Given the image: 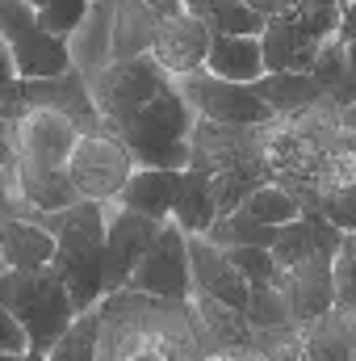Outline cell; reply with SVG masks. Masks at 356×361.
<instances>
[{"instance_id":"cell-7","label":"cell","mask_w":356,"mask_h":361,"mask_svg":"<svg viewBox=\"0 0 356 361\" xmlns=\"http://www.w3.org/2000/svg\"><path fill=\"white\" fill-rule=\"evenodd\" d=\"M130 177H134V160L113 135L96 130V135H80L76 139L72 160H68V180H72L80 202L109 206V202H117V193L126 189Z\"/></svg>"},{"instance_id":"cell-46","label":"cell","mask_w":356,"mask_h":361,"mask_svg":"<svg viewBox=\"0 0 356 361\" xmlns=\"http://www.w3.org/2000/svg\"><path fill=\"white\" fill-rule=\"evenodd\" d=\"M210 4H214V0H184V13H193V17L205 21V17H210Z\"/></svg>"},{"instance_id":"cell-5","label":"cell","mask_w":356,"mask_h":361,"mask_svg":"<svg viewBox=\"0 0 356 361\" xmlns=\"http://www.w3.org/2000/svg\"><path fill=\"white\" fill-rule=\"evenodd\" d=\"M0 42L13 59L17 80H46L72 72L68 42L38 25V8L21 0H0Z\"/></svg>"},{"instance_id":"cell-36","label":"cell","mask_w":356,"mask_h":361,"mask_svg":"<svg viewBox=\"0 0 356 361\" xmlns=\"http://www.w3.org/2000/svg\"><path fill=\"white\" fill-rule=\"evenodd\" d=\"M84 13H89V0H46L42 8H38V25L46 30V34H55V38H72L76 34V25L84 21Z\"/></svg>"},{"instance_id":"cell-48","label":"cell","mask_w":356,"mask_h":361,"mask_svg":"<svg viewBox=\"0 0 356 361\" xmlns=\"http://www.w3.org/2000/svg\"><path fill=\"white\" fill-rule=\"evenodd\" d=\"M243 4L256 8V13H265V17H268V8H272V0H243Z\"/></svg>"},{"instance_id":"cell-25","label":"cell","mask_w":356,"mask_h":361,"mask_svg":"<svg viewBox=\"0 0 356 361\" xmlns=\"http://www.w3.org/2000/svg\"><path fill=\"white\" fill-rule=\"evenodd\" d=\"M205 240H210L214 248H272L276 231L265 227V223H256V219L239 206V210H231V214H218V219L210 223Z\"/></svg>"},{"instance_id":"cell-2","label":"cell","mask_w":356,"mask_h":361,"mask_svg":"<svg viewBox=\"0 0 356 361\" xmlns=\"http://www.w3.org/2000/svg\"><path fill=\"white\" fill-rule=\"evenodd\" d=\"M197 114L180 97L177 80L160 89L143 109H134L113 139L130 152L134 169H164V173H184L189 169V139H193Z\"/></svg>"},{"instance_id":"cell-21","label":"cell","mask_w":356,"mask_h":361,"mask_svg":"<svg viewBox=\"0 0 356 361\" xmlns=\"http://www.w3.org/2000/svg\"><path fill=\"white\" fill-rule=\"evenodd\" d=\"M201 72H210L218 80H231V85H256L265 76L260 38H222V34H214Z\"/></svg>"},{"instance_id":"cell-43","label":"cell","mask_w":356,"mask_h":361,"mask_svg":"<svg viewBox=\"0 0 356 361\" xmlns=\"http://www.w3.org/2000/svg\"><path fill=\"white\" fill-rule=\"evenodd\" d=\"M17 85V72H13V59H8V51H4V42H0V97Z\"/></svg>"},{"instance_id":"cell-15","label":"cell","mask_w":356,"mask_h":361,"mask_svg":"<svg viewBox=\"0 0 356 361\" xmlns=\"http://www.w3.org/2000/svg\"><path fill=\"white\" fill-rule=\"evenodd\" d=\"M189 311H193V324H197V336H201L205 353L252 349L256 332H252V324H248L243 311H235V307H227V302H218V298H210V294H197V290H193V298H189Z\"/></svg>"},{"instance_id":"cell-35","label":"cell","mask_w":356,"mask_h":361,"mask_svg":"<svg viewBox=\"0 0 356 361\" xmlns=\"http://www.w3.org/2000/svg\"><path fill=\"white\" fill-rule=\"evenodd\" d=\"M331 294L336 311L356 319V235H344L340 252L331 257Z\"/></svg>"},{"instance_id":"cell-4","label":"cell","mask_w":356,"mask_h":361,"mask_svg":"<svg viewBox=\"0 0 356 361\" xmlns=\"http://www.w3.org/2000/svg\"><path fill=\"white\" fill-rule=\"evenodd\" d=\"M76 139H80V130L63 114L25 109L13 122V185L21 189V185H34V180L68 173Z\"/></svg>"},{"instance_id":"cell-26","label":"cell","mask_w":356,"mask_h":361,"mask_svg":"<svg viewBox=\"0 0 356 361\" xmlns=\"http://www.w3.org/2000/svg\"><path fill=\"white\" fill-rule=\"evenodd\" d=\"M340 17H344V4L340 0H293V8L285 17H268V21H289L298 25L306 38L314 42H331L340 34Z\"/></svg>"},{"instance_id":"cell-27","label":"cell","mask_w":356,"mask_h":361,"mask_svg":"<svg viewBox=\"0 0 356 361\" xmlns=\"http://www.w3.org/2000/svg\"><path fill=\"white\" fill-rule=\"evenodd\" d=\"M306 76L327 92L340 109L352 101V85H348V55H344V42H340V38H331V42H323V47H319V55H314V63H310V72H306Z\"/></svg>"},{"instance_id":"cell-28","label":"cell","mask_w":356,"mask_h":361,"mask_svg":"<svg viewBox=\"0 0 356 361\" xmlns=\"http://www.w3.org/2000/svg\"><path fill=\"white\" fill-rule=\"evenodd\" d=\"M352 185H356V156H352V147H348V139H344V130H340L336 143L327 147L323 164H319V177H314V206H319L323 197H331V193L352 189ZM314 206H310V210H314Z\"/></svg>"},{"instance_id":"cell-37","label":"cell","mask_w":356,"mask_h":361,"mask_svg":"<svg viewBox=\"0 0 356 361\" xmlns=\"http://www.w3.org/2000/svg\"><path fill=\"white\" fill-rule=\"evenodd\" d=\"M306 214H319V219H327L331 227H340L344 235H356V185L344 189V193L323 197V202H319L314 210H306Z\"/></svg>"},{"instance_id":"cell-53","label":"cell","mask_w":356,"mask_h":361,"mask_svg":"<svg viewBox=\"0 0 356 361\" xmlns=\"http://www.w3.org/2000/svg\"><path fill=\"white\" fill-rule=\"evenodd\" d=\"M340 4H348V0H340Z\"/></svg>"},{"instance_id":"cell-16","label":"cell","mask_w":356,"mask_h":361,"mask_svg":"<svg viewBox=\"0 0 356 361\" xmlns=\"http://www.w3.org/2000/svg\"><path fill=\"white\" fill-rule=\"evenodd\" d=\"M276 286L285 290L289 298V311H293V328H306L314 319H323L331 307H336V294H331V265L327 261H306L293 273H281Z\"/></svg>"},{"instance_id":"cell-51","label":"cell","mask_w":356,"mask_h":361,"mask_svg":"<svg viewBox=\"0 0 356 361\" xmlns=\"http://www.w3.org/2000/svg\"><path fill=\"white\" fill-rule=\"evenodd\" d=\"M0 361H21V353H0Z\"/></svg>"},{"instance_id":"cell-38","label":"cell","mask_w":356,"mask_h":361,"mask_svg":"<svg viewBox=\"0 0 356 361\" xmlns=\"http://www.w3.org/2000/svg\"><path fill=\"white\" fill-rule=\"evenodd\" d=\"M4 219H34L25 210V202L17 197V185H13V169H0V223Z\"/></svg>"},{"instance_id":"cell-50","label":"cell","mask_w":356,"mask_h":361,"mask_svg":"<svg viewBox=\"0 0 356 361\" xmlns=\"http://www.w3.org/2000/svg\"><path fill=\"white\" fill-rule=\"evenodd\" d=\"M21 361H46L42 353H21Z\"/></svg>"},{"instance_id":"cell-45","label":"cell","mask_w":356,"mask_h":361,"mask_svg":"<svg viewBox=\"0 0 356 361\" xmlns=\"http://www.w3.org/2000/svg\"><path fill=\"white\" fill-rule=\"evenodd\" d=\"M344 55H348V85H352V101H356V38L344 42ZM352 101H348V105H352Z\"/></svg>"},{"instance_id":"cell-52","label":"cell","mask_w":356,"mask_h":361,"mask_svg":"<svg viewBox=\"0 0 356 361\" xmlns=\"http://www.w3.org/2000/svg\"><path fill=\"white\" fill-rule=\"evenodd\" d=\"M21 4H30V8H42V4H46V0H21Z\"/></svg>"},{"instance_id":"cell-13","label":"cell","mask_w":356,"mask_h":361,"mask_svg":"<svg viewBox=\"0 0 356 361\" xmlns=\"http://www.w3.org/2000/svg\"><path fill=\"white\" fill-rule=\"evenodd\" d=\"M210 21L193 17V13H177V17H164L160 21V34L151 42V63L168 76V80H184L193 72L205 68V55H210Z\"/></svg>"},{"instance_id":"cell-32","label":"cell","mask_w":356,"mask_h":361,"mask_svg":"<svg viewBox=\"0 0 356 361\" xmlns=\"http://www.w3.org/2000/svg\"><path fill=\"white\" fill-rule=\"evenodd\" d=\"M205 21H210V34H222V38H260L268 17L248 8L243 0H214Z\"/></svg>"},{"instance_id":"cell-29","label":"cell","mask_w":356,"mask_h":361,"mask_svg":"<svg viewBox=\"0 0 356 361\" xmlns=\"http://www.w3.org/2000/svg\"><path fill=\"white\" fill-rule=\"evenodd\" d=\"M265 180V169L260 164H239V169H227V173H218V177H210V193H214V206H218V214H231V210H239Z\"/></svg>"},{"instance_id":"cell-12","label":"cell","mask_w":356,"mask_h":361,"mask_svg":"<svg viewBox=\"0 0 356 361\" xmlns=\"http://www.w3.org/2000/svg\"><path fill=\"white\" fill-rule=\"evenodd\" d=\"M160 227L164 223H155L147 214H134L117 202L105 206V286H109V294H117L126 286L130 269L143 261V252L151 248Z\"/></svg>"},{"instance_id":"cell-23","label":"cell","mask_w":356,"mask_h":361,"mask_svg":"<svg viewBox=\"0 0 356 361\" xmlns=\"http://www.w3.org/2000/svg\"><path fill=\"white\" fill-rule=\"evenodd\" d=\"M160 21L164 17H155L143 0H117V13H113V63L151 55Z\"/></svg>"},{"instance_id":"cell-8","label":"cell","mask_w":356,"mask_h":361,"mask_svg":"<svg viewBox=\"0 0 356 361\" xmlns=\"http://www.w3.org/2000/svg\"><path fill=\"white\" fill-rule=\"evenodd\" d=\"M130 294H147V298H164V302H189L193 298V273H189V235L168 219L160 227V235L151 240V248L143 252V261L130 269L126 286Z\"/></svg>"},{"instance_id":"cell-41","label":"cell","mask_w":356,"mask_h":361,"mask_svg":"<svg viewBox=\"0 0 356 361\" xmlns=\"http://www.w3.org/2000/svg\"><path fill=\"white\" fill-rule=\"evenodd\" d=\"M0 169H13V122L0 118Z\"/></svg>"},{"instance_id":"cell-18","label":"cell","mask_w":356,"mask_h":361,"mask_svg":"<svg viewBox=\"0 0 356 361\" xmlns=\"http://www.w3.org/2000/svg\"><path fill=\"white\" fill-rule=\"evenodd\" d=\"M298 361H356V319L331 307L323 319L298 328Z\"/></svg>"},{"instance_id":"cell-10","label":"cell","mask_w":356,"mask_h":361,"mask_svg":"<svg viewBox=\"0 0 356 361\" xmlns=\"http://www.w3.org/2000/svg\"><path fill=\"white\" fill-rule=\"evenodd\" d=\"M177 89L201 122H218V126H268L272 122L268 105L256 97L252 85H231L210 72H193L177 80Z\"/></svg>"},{"instance_id":"cell-11","label":"cell","mask_w":356,"mask_h":361,"mask_svg":"<svg viewBox=\"0 0 356 361\" xmlns=\"http://www.w3.org/2000/svg\"><path fill=\"white\" fill-rule=\"evenodd\" d=\"M260 143L265 126H218L197 118L189 139V169L201 177H218L239 164H260Z\"/></svg>"},{"instance_id":"cell-34","label":"cell","mask_w":356,"mask_h":361,"mask_svg":"<svg viewBox=\"0 0 356 361\" xmlns=\"http://www.w3.org/2000/svg\"><path fill=\"white\" fill-rule=\"evenodd\" d=\"M243 210H248L256 223L272 227V231H281V227H289V223L302 219V206H298L285 189H276V185H260V189L243 202Z\"/></svg>"},{"instance_id":"cell-30","label":"cell","mask_w":356,"mask_h":361,"mask_svg":"<svg viewBox=\"0 0 356 361\" xmlns=\"http://www.w3.org/2000/svg\"><path fill=\"white\" fill-rule=\"evenodd\" d=\"M243 315H248L252 332H285V328H293V311H289V298H285L281 286H252Z\"/></svg>"},{"instance_id":"cell-44","label":"cell","mask_w":356,"mask_h":361,"mask_svg":"<svg viewBox=\"0 0 356 361\" xmlns=\"http://www.w3.org/2000/svg\"><path fill=\"white\" fill-rule=\"evenodd\" d=\"M155 17H177V13H184V0H143Z\"/></svg>"},{"instance_id":"cell-1","label":"cell","mask_w":356,"mask_h":361,"mask_svg":"<svg viewBox=\"0 0 356 361\" xmlns=\"http://www.w3.org/2000/svg\"><path fill=\"white\" fill-rule=\"evenodd\" d=\"M101 341L96 361H205L189 302H164L117 290L96 302Z\"/></svg>"},{"instance_id":"cell-42","label":"cell","mask_w":356,"mask_h":361,"mask_svg":"<svg viewBox=\"0 0 356 361\" xmlns=\"http://www.w3.org/2000/svg\"><path fill=\"white\" fill-rule=\"evenodd\" d=\"M340 42H352L356 38V0H348L344 4V17H340V34H336Z\"/></svg>"},{"instance_id":"cell-22","label":"cell","mask_w":356,"mask_h":361,"mask_svg":"<svg viewBox=\"0 0 356 361\" xmlns=\"http://www.w3.org/2000/svg\"><path fill=\"white\" fill-rule=\"evenodd\" d=\"M319 47H323V42L306 38V34H302L298 25H289V21H265V34H260L265 76L268 72H310Z\"/></svg>"},{"instance_id":"cell-33","label":"cell","mask_w":356,"mask_h":361,"mask_svg":"<svg viewBox=\"0 0 356 361\" xmlns=\"http://www.w3.org/2000/svg\"><path fill=\"white\" fill-rule=\"evenodd\" d=\"M268 252H272V265H276V273H293L298 265H306V261H314V240H310V219L302 214L298 223H289V227H281Z\"/></svg>"},{"instance_id":"cell-39","label":"cell","mask_w":356,"mask_h":361,"mask_svg":"<svg viewBox=\"0 0 356 361\" xmlns=\"http://www.w3.org/2000/svg\"><path fill=\"white\" fill-rule=\"evenodd\" d=\"M0 353H30V345H25V332L17 328V319L0 307Z\"/></svg>"},{"instance_id":"cell-47","label":"cell","mask_w":356,"mask_h":361,"mask_svg":"<svg viewBox=\"0 0 356 361\" xmlns=\"http://www.w3.org/2000/svg\"><path fill=\"white\" fill-rule=\"evenodd\" d=\"M340 126H344V130H356V101L340 109Z\"/></svg>"},{"instance_id":"cell-6","label":"cell","mask_w":356,"mask_h":361,"mask_svg":"<svg viewBox=\"0 0 356 361\" xmlns=\"http://www.w3.org/2000/svg\"><path fill=\"white\" fill-rule=\"evenodd\" d=\"M25 109H51L63 114L68 122H76L80 135H96L101 130V114L84 76L63 72V76H46V80H17L13 89L0 97V118L17 122Z\"/></svg>"},{"instance_id":"cell-3","label":"cell","mask_w":356,"mask_h":361,"mask_svg":"<svg viewBox=\"0 0 356 361\" xmlns=\"http://www.w3.org/2000/svg\"><path fill=\"white\" fill-rule=\"evenodd\" d=\"M0 307L17 319V328L25 332L30 353H51V345L72 328L76 307L68 298V286L55 265L34 273H8L0 269Z\"/></svg>"},{"instance_id":"cell-19","label":"cell","mask_w":356,"mask_h":361,"mask_svg":"<svg viewBox=\"0 0 356 361\" xmlns=\"http://www.w3.org/2000/svg\"><path fill=\"white\" fill-rule=\"evenodd\" d=\"M177 193H180V173L134 169V177L126 180V189L117 193V206H126L134 214H147L155 223H168L172 219V206H177Z\"/></svg>"},{"instance_id":"cell-24","label":"cell","mask_w":356,"mask_h":361,"mask_svg":"<svg viewBox=\"0 0 356 361\" xmlns=\"http://www.w3.org/2000/svg\"><path fill=\"white\" fill-rule=\"evenodd\" d=\"M214 219H218V206H214V193H210V177L184 169L180 173L177 206H172V223H177L184 235H205Z\"/></svg>"},{"instance_id":"cell-40","label":"cell","mask_w":356,"mask_h":361,"mask_svg":"<svg viewBox=\"0 0 356 361\" xmlns=\"http://www.w3.org/2000/svg\"><path fill=\"white\" fill-rule=\"evenodd\" d=\"M205 361H268L256 349H222V353H205Z\"/></svg>"},{"instance_id":"cell-9","label":"cell","mask_w":356,"mask_h":361,"mask_svg":"<svg viewBox=\"0 0 356 361\" xmlns=\"http://www.w3.org/2000/svg\"><path fill=\"white\" fill-rule=\"evenodd\" d=\"M172 80L151 63V55L143 59H126V63H109L96 80H92V101H96V114H101V130L113 135L134 109H143L160 89H168Z\"/></svg>"},{"instance_id":"cell-49","label":"cell","mask_w":356,"mask_h":361,"mask_svg":"<svg viewBox=\"0 0 356 361\" xmlns=\"http://www.w3.org/2000/svg\"><path fill=\"white\" fill-rule=\"evenodd\" d=\"M344 139H348V147H352V156H356V130H344Z\"/></svg>"},{"instance_id":"cell-17","label":"cell","mask_w":356,"mask_h":361,"mask_svg":"<svg viewBox=\"0 0 356 361\" xmlns=\"http://www.w3.org/2000/svg\"><path fill=\"white\" fill-rule=\"evenodd\" d=\"M55 265V240L38 219H4L0 223V269L34 273Z\"/></svg>"},{"instance_id":"cell-20","label":"cell","mask_w":356,"mask_h":361,"mask_svg":"<svg viewBox=\"0 0 356 361\" xmlns=\"http://www.w3.org/2000/svg\"><path fill=\"white\" fill-rule=\"evenodd\" d=\"M252 89H256V97L268 105L272 118H298V114H306V109L331 101L306 72H268V76H260Z\"/></svg>"},{"instance_id":"cell-31","label":"cell","mask_w":356,"mask_h":361,"mask_svg":"<svg viewBox=\"0 0 356 361\" xmlns=\"http://www.w3.org/2000/svg\"><path fill=\"white\" fill-rule=\"evenodd\" d=\"M96 341H101V311L92 307L72 319V328L51 345L46 361H96Z\"/></svg>"},{"instance_id":"cell-14","label":"cell","mask_w":356,"mask_h":361,"mask_svg":"<svg viewBox=\"0 0 356 361\" xmlns=\"http://www.w3.org/2000/svg\"><path fill=\"white\" fill-rule=\"evenodd\" d=\"M113 13H117V0H89L84 21L68 38L72 72L84 76L89 85L113 63Z\"/></svg>"}]
</instances>
